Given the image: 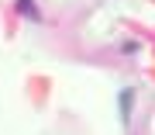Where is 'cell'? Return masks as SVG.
<instances>
[{"mask_svg":"<svg viewBox=\"0 0 155 135\" xmlns=\"http://www.w3.org/2000/svg\"><path fill=\"white\" fill-rule=\"evenodd\" d=\"M131 101H134V90H121V118H131Z\"/></svg>","mask_w":155,"mask_h":135,"instance_id":"1","label":"cell"},{"mask_svg":"<svg viewBox=\"0 0 155 135\" xmlns=\"http://www.w3.org/2000/svg\"><path fill=\"white\" fill-rule=\"evenodd\" d=\"M17 7H21V11H24V14H28L31 21H35V7H31V0H17Z\"/></svg>","mask_w":155,"mask_h":135,"instance_id":"2","label":"cell"}]
</instances>
